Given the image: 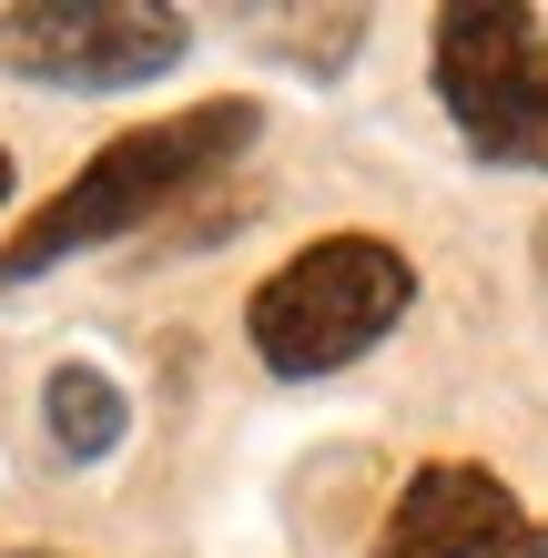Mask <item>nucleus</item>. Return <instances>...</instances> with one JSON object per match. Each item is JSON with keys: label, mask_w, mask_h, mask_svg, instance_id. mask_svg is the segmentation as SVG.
I'll list each match as a JSON object with an SVG mask.
<instances>
[{"label": "nucleus", "mask_w": 548, "mask_h": 558, "mask_svg": "<svg viewBox=\"0 0 548 558\" xmlns=\"http://www.w3.org/2000/svg\"><path fill=\"white\" fill-rule=\"evenodd\" d=\"M254 133H265V102H254V92H223V102H193V112L112 133L11 244H0V284H31L51 265H72V254H102L122 234H143V223L173 214L183 193H204L214 173H234Z\"/></svg>", "instance_id": "nucleus-1"}, {"label": "nucleus", "mask_w": 548, "mask_h": 558, "mask_svg": "<svg viewBox=\"0 0 548 558\" xmlns=\"http://www.w3.org/2000/svg\"><path fill=\"white\" fill-rule=\"evenodd\" d=\"M416 305V265L386 234H315L244 294V345L265 355V376L305 386L376 355Z\"/></svg>", "instance_id": "nucleus-2"}, {"label": "nucleus", "mask_w": 548, "mask_h": 558, "mask_svg": "<svg viewBox=\"0 0 548 558\" xmlns=\"http://www.w3.org/2000/svg\"><path fill=\"white\" fill-rule=\"evenodd\" d=\"M437 102L458 143L498 173H548V21L508 0L437 11Z\"/></svg>", "instance_id": "nucleus-3"}, {"label": "nucleus", "mask_w": 548, "mask_h": 558, "mask_svg": "<svg viewBox=\"0 0 548 558\" xmlns=\"http://www.w3.org/2000/svg\"><path fill=\"white\" fill-rule=\"evenodd\" d=\"M193 51V11L173 0H31L0 11V72L41 92H133Z\"/></svg>", "instance_id": "nucleus-4"}, {"label": "nucleus", "mask_w": 548, "mask_h": 558, "mask_svg": "<svg viewBox=\"0 0 548 558\" xmlns=\"http://www.w3.org/2000/svg\"><path fill=\"white\" fill-rule=\"evenodd\" d=\"M376 558H548V518H528L519 487L477 457H427L386 508Z\"/></svg>", "instance_id": "nucleus-5"}, {"label": "nucleus", "mask_w": 548, "mask_h": 558, "mask_svg": "<svg viewBox=\"0 0 548 558\" xmlns=\"http://www.w3.org/2000/svg\"><path fill=\"white\" fill-rule=\"evenodd\" d=\"M41 426H51V447L72 457V468H102V457L133 437V397H122L102 366H51L41 376Z\"/></svg>", "instance_id": "nucleus-6"}, {"label": "nucleus", "mask_w": 548, "mask_h": 558, "mask_svg": "<svg viewBox=\"0 0 548 558\" xmlns=\"http://www.w3.org/2000/svg\"><path fill=\"white\" fill-rule=\"evenodd\" d=\"M356 41H366V11H275L265 21V51L315 72V82H336L345 61H356Z\"/></svg>", "instance_id": "nucleus-7"}, {"label": "nucleus", "mask_w": 548, "mask_h": 558, "mask_svg": "<svg viewBox=\"0 0 548 558\" xmlns=\"http://www.w3.org/2000/svg\"><path fill=\"white\" fill-rule=\"evenodd\" d=\"M11 183H21V173H11V153H0V204H11Z\"/></svg>", "instance_id": "nucleus-8"}, {"label": "nucleus", "mask_w": 548, "mask_h": 558, "mask_svg": "<svg viewBox=\"0 0 548 558\" xmlns=\"http://www.w3.org/2000/svg\"><path fill=\"white\" fill-rule=\"evenodd\" d=\"M538 284H548V223H538Z\"/></svg>", "instance_id": "nucleus-9"}]
</instances>
